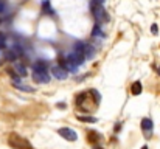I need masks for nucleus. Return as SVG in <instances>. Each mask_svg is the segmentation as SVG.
Instances as JSON below:
<instances>
[{
    "instance_id": "1",
    "label": "nucleus",
    "mask_w": 160,
    "mask_h": 149,
    "mask_svg": "<svg viewBox=\"0 0 160 149\" xmlns=\"http://www.w3.org/2000/svg\"><path fill=\"white\" fill-rule=\"evenodd\" d=\"M8 145L14 149H33L31 143L28 140H25L23 137H19L16 134H11L8 138Z\"/></svg>"
},
{
    "instance_id": "2",
    "label": "nucleus",
    "mask_w": 160,
    "mask_h": 149,
    "mask_svg": "<svg viewBox=\"0 0 160 149\" xmlns=\"http://www.w3.org/2000/svg\"><path fill=\"white\" fill-rule=\"evenodd\" d=\"M92 12H93V16H95V19L97 20H100V22H107L109 20V16H107L106 9L103 8V5H92Z\"/></svg>"
},
{
    "instance_id": "3",
    "label": "nucleus",
    "mask_w": 160,
    "mask_h": 149,
    "mask_svg": "<svg viewBox=\"0 0 160 149\" xmlns=\"http://www.w3.org/2000/svg\"><path fill=\"white\" fill-rule=\"evenodd\" d=\"M58 132H59V135H61L62 138H65L67 142H76V140H78V134H76L73 129H70V127H61Z\"/></svg>"
},
{
    "instance_id": "4",
    "label": "nucleus",
    "mask_w": 160,
    "mask_h": 149,
    "mask_svg": "<svg viewBox=\"0 0 160 149\" xmlns=\"http://www.w3.org/2000/svg\"><path fill=\"white\" fill-rule=\"evenodd\" d=\"M33 79L36 82L47 84V82H50V75H48V72H33Z\"/></svg>"
},
{
    "instance_id": "5",
    "label": "nucleus",
    "mask_w": 160,
    "mask_h": 149,
    "mask_svg": "<svg viewBox=\"0 0 160 149\" xmlns=\"http://www.w3.org/2000/svg\"><path fill=\"white\" fill-rule=\"evenodd\" d=\"M152 129H154L152 120H149V118H143V120H142V131H143V134H145L146 137H151Z\"/></svg>"
},
{
    "instance_id": "6",
    "label": "nucleus",
    "mask_w": 160,
    "mask_h": 149,
    "mask_svg": "<svg viewBox=\"0 0 160 149\" xmlns=\"http://www.w3.org/2000/svg\"><path fill=\"white\" fill-rule=\"evenodd\" d=\"M52 73H53V76L56 78V79H61V81L67 79V70H65L64 67L54 65L53 68H52Z\"/></svg>"
},
{
    "instance_id": "7",
    "label": "nucleus",
    "mask_w": 160,
    "mask_h": 149,
    "mask_svg": "<svg viewBox=\"0 0 160 149\" xmlns=\"http://www.w3.org/2000/svg\"><path fill=\"white\" fill-rule=\"evenodd\" d=\"M82 54L86 59H92L95 56V47L90 45V44H84V50H82Z\"/></svg>"
},
{
    "instance_id": "8",
    "label": "nucleus",
    "mask_w": 160,
    "mask_h": 149,
    "mask_svg": "<svg viewBox=\"0 0 160 149\" xmlns=\"http://www.w3.org/2000/svg\"><path fill=\"white\" fill-rule=\"evenodd\" d=\"M33 72H48V64L45 61H36L33 65Z\"/></svg>"
},
{
    "instance_id": "9",
    "label": "nucleus",
    "mask_w": 160,
    "mask_h": 149,
    "mask_svg": "<svg viewBox=\"0 0 160 149\" xmlns=\"http://www.w3.org/2000/svg\"><path fill=\"white\" fill-rule=\"evenodd\" d=\"M14 68H16V73H17V76H27V68H25V65H22V64H19V62H16L14 64Z\"/></svg>"
},
{
    "instance_id": "10",
    "label": "nucleus",
    "mask_w": 160,
    "mask_h": 149,
    "mask_svg": "<svg viewBox=\"0 0 160 149\" xmlns=\"http://www.w3.org/2000/svg\"><path fill=\"white\" fill-rule=\"evenodd\" d=\"M142 82L140 81H135L134 84H132V87H131V92H132V95H140L142 93Z\"/></svg>"
},
{
    "instance_id": "11",
    "label": "nucleus",
    "mask_w": 160,
    "mask_h": 149,
    "mask_svg": "<svg viewBox=\"0 0 160 149\" xmlns=\"http://www.w3.org/2000/svg\"><path fill=\"white\" fill-rule=\"evenodd\" d=\"M42 9L45 11V14H54L53 8L50 6V0H44L42 2Z\"/></svg>"
},
{
    "instance_id": "12",
    "label": "nucleus",
    "mask_w": 160,
    "mask_h": 149,
    "mask_svg": "<svg viewBox=\"0 0 160 149\" xmlns=\"http://www.w3.org/2000/svg\"><path fill=\"white\" fill-rule=\"evenodd\" d=\"M17 56H19V54H17L14 50H8V51L5 53V57H6L8 61H16V59H17Z\"/></svg>"
},
{
    "instance_id": "13",
    "label": "nucleus",
    "mask_w": 160,
    "mask_h": 149,
    "mask_svg": "<svg viewBox=\"0 0 160 149\" xmlns=\"http://www.w3.org/2000/svg\"><path fill=\"white\" fill-rule=\"evenodd\" d=\"M97 36H104L101 33V27L100 25H95V28L92 30V37H97Z\"/></svg>"
},
{
    "instance_id": "14",
    "label": "nucleus",
    "mask_w": 160,
    "mask_h": 149,
    "mask_svg": "<svg viewBox=\"0 0 160 149\" xmlns=\"http://www.w3.org/2000/svg\"><path fill=\"white\" fill-rule=\"evenodd\" d=\"M78 120L79 121H87V123H95L97 121V118H93V117H78Z\"/></svg>"
},
{
    "instance_id": "15",
    "label": "nucleus",
    "mask_w": 160,
    "mask_h": 149,
    "mask_svg": "<svg viewBox=\"0 0 160 149\" xmlns=\"http://www.w3.org/2000/svg\"><path fill=\"white\" fill-rule=\"evenodd\" d=\"M16 86H17L19 90H23V92H34V89H31V87H28V86H19V84H16Z\"/></svg>"
},
{
    "instance_id": "16",
    "label": "nucleus",
    "mask_w": 160,
    "mask_h": 149,
    "mask_svg": "<svg viewBox=\"0 0 160 149\" xmlns=\"http://www.w3.org/2000/svg\"><path fill=\"white\" fill-rule=\"evenodd\" d=\"M151 33H152V34H157V33H159V28H157L156 23H152V27H151Z\"/></svg>"
},
{
    "instance_id": "17",
    "label": "nucleus",
    "mask_w": 160,
    "mask_h": 149,
    "mask_svg": "<svg viewBox=\"0 0 160 149\" xmlns=\"http://www.w3.org/2000/svg\"><path fill=\"white\" fill-rule=\"evenodd\" d=\"M104 2H106V0H93L95 5H104Z\"/></svg>"
},
{
    "instance_id": "18",
    "label": "nucleus",
    "mask_w": 160,
    "mask_h": 149,
    "mask_svg": "<svg viewBox=\"0 0 160 149\" xmlns=\"http://www.w3.org/2000/svg\"><path fill=\"white\" fill-rule=\"evenodd\" d=\"M5 48V39H0V50Z\"/></svg>"
},
{
    "instance_id": "19",
    "label": "nucleus",
    "mask_w": 160,
    "mask_h": 149,
    "mask_svg": "<svg viewBox=\"0 0 160 149\" xmlns=\"http://www.w3.org/2000/svg\"><path fill=\"white\" fill-rule=\"evenodd\" d=\"M3 9H5V5L0 2V12H3Z\"/></svg>"
},
{
    "instance_id": "20",
    "label": "nucleus",
    "mask_w": 160,
    "mask_h": 149,
    "mask_svg": "<svg viewBox=\"0 0 160 149\" xmlns=\"http://www.w3.org/2000/svg\"><path fill=\"white\" fill-rule=\"evenodd\" d=\"M142 149H148V146H143V148H142Z\"/></svg>"
},
{
    "instance_id": "21",
    "label": "nucleus",
    "mask_w": 160,
    "mask_h": 149,
    "mask_svg": "<svg viewBox=\"0 0 160 149\" xmlns=\"http://www.w3.org/2000/svg\"><path fill=\"white\" fill-rule=\"evenodd\" d=\"M97 149H101V148H97Z\"/></svg>"
},
{
    "instance_id": "22",
    "label": "nucleus",
    "mask_w": 160,
    "mask_h": 149,
    "mask_svg": "<svg viewBox=\"0 0 160 149\" xmlns=\"http://www.w3.org/2000/svg\"><path fill=\"white\" fill-rule=\"evenodd\" d=\"M159 73H160V68H159Z\"/></svg>"
}]
</instances>
